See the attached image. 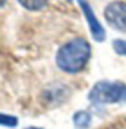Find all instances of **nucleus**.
Instances as JSON below:
<instances>
[{
	"mask_svg": "<svg viewBox=\"0 0 126 129\" xmlns=\"http://www.w3.org/2000/svg\"><path fill=\"white\" fill-rule=\"evenodd\" d=\"M91 57V46L84 38L68 41L58 49L56 62L58 68L68 74H76L86 67Z\"/></svg>",
	"mask_w": 126,
	"mask_h": 129,
	"instance_id": "1",
	"label": "nucleus"
},
{
	"mask_svg": "<svg viewBox=\"0 0 126 129\" xmlns=\"http://www.w3.org/2000/svg\"><path fill=\"white\" fill-rule=\"evenodd\" d=\"M88 99L95 103H117L126 101V84L121 82H98L91 88Z\"/></svg>",
	"mask_w": 126,
	"mask_h": 129,
	"instance_id": "2",
	"label": "nucleus"
},
{
	"mask_svg": "<svg viewBox=\"0 0 126 129\" xmlns=\"http://www.w3.org/2000/svg\"><path fill=\"white\" fill-rule=\"evenodd\" d=\"M104 18L115 30L126 33V3L119 0L110 3L104 10Z\"/></svg>",
	"mask_w": 126,
	"mask_h": 129,
	"instance_id": "3",
	"label": "nucleus"
},
{
	"mask_svg": "<svg viewBox=\"0 0 126 129\" xmlns=\"http://www.w3.org/2000/svg\"><path fill=\"white\" fill-rule=\"evenodd\" d=\"M79 6H80L84 16H86V19H87V23H88V26H90V31H91V34H92L94 40L98 41V42L104 41V38H106V31H104L102 23L98 20L96 15L94 14L91 6L86 2V0H79Z\"/></svg>",
	"mask_w": 126,
	"mask_h": 129,
	"instance_id": "4",
	"label": "nucleus"
},
{
	"mask_svg": "<svg viewBox=\"0 0 126 129\" xmlns=\"http://www.w3.org/2000/svg\"><path fill=\"white\" fill-rule=\"evenodd\" d=\"M73 124L77 129H87L91 124V114L87 111H77L73 116Z\"/></svg>",
	"mask_w": 126,
	"mask_h": 129,
	"instance_id": "5",
	"label": "nucleus"
},
{
	"mask_svg": "<svg viewBox=\"0 0 126 129\" xmlns=\"http://www.w3.org/2000/svg\"><path fill=\"white\" fill-rule=\"evenodd\" d=\"M19 4L30 11H38L46 6L48 0H18Z\"/></svg>",
	"mask_w": 126,
	"mask_h": 129,
	"instance_id": "6",
	"label": "nucleus"
},
{
	"mask_svg": "<svg viewBox=\"0 0 126 129\" xmlns=\"http://www.w3.org/2000/svg\"><path fill=\"white\" fill-rule=\"evenodd\" d=\"M0 125H4L8 128H14L18 125V118L14 116H8V114H2L0 113Z\"/></svg>",
	"mask_w": 126,
	"mask_h": 129,
	"instance_id": "7",
	"label": "nucleus"
},
{
	"mask_svg": "<svg viewBox=\"0 0 126 129\" xmlns=\"http://www.w3.org/2000/svg\"><path fill=\"white\" fill-rule=\"evenodd\" d=\"M113 48L118 54L126 56V40H115L113 42Z\"/></svg>",
	"mask_w": 126,
	"mask_h": 129,
	"instance_id": "8",
	"label": "nucleus"
},
{
	"mask_svg": "<svg viewBox=\"0 0 126 129\" xmlns=\"http://www.w3.org/2000/svg\"><path fill=\"white\" fill-rule=\"evenodd\" d=\"M6 2H7V0H0V8H2V7L6 4Z\"/></svg>",
	"mask_w": 126,
	"mask_h": 129,
	"instance_id": "9",
	"label": "nucleus"
},
{
	"mask_svg": "<svg viewBox=\"0 0 126 129\" xmlns=\"http://www.w3.org/2000/svg\"><path fill=\"white\" fill-rule=\"evenodd\" d=\"M27 129H42V128H27Z\"/></svg>",
	"mask_w": 126,
	"mask_h": 129,
	"instance_id": "10",
	"label": "nucleus"
},
{
	"mask_svg": "<svg viewBox=\"0 0 126 129\" xmlns=\"http://www.w3.org/2000/svg\"><path fill=\"white\" fill-rule=\"evenodd\" d=\"M68 2H72V0H68Z\"/></svg>",
	"mask_w": 126,
	"mask_h": 129,
	"instance_id": "11",
	"label": "nucleus"
}]
</instances>
